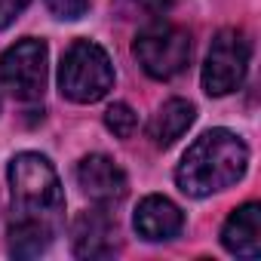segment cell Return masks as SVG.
I'll return each mask as SVG.
<instances>
[{
  "instance_id": "cell-1",
  "label": "cell",
  "mask_w": 261,
  "mask_h": 261,
  "mask_svg": "<svg viewBox=\"0 0 261 261\" xmlns=\"http://www.w3.org/2000/svg\"><path fill=\"white\" fill-rule=\"evenodd\" d=\"M249 166V148L230 129H209L181 157L175 181L188 197H209L243 178Z\"/></svg>"
},
{
  "instance_id": "cell-2",
  "label": "cell",
  "mask_w": 261,
  "mask_h": 261,
  "mask_svg": "<svg viewBox=\"0 0 261 261\" xmlns=\"http://www.w3.org/2000/svg\"><path fill=\"white\" fill-rule=\"evenodd\" d=\"M10 191H13L16 215H22V218H43L53 224L65 206L62 181H59L53 163L40 154H31V151L13 157Z\"/></svg>"
},
{
  "instance_id": "cell-3",
  "label": "cell",
  "mask_w": 261,
  "mask_h": 261,
  "mask_svg": "<svg viewBox=\"0 0 261 261\" xmlns=\"http://www.w3.org/2000/svg\"><path fill=\"white\" fill-rule=\"evenodd\" d=\"M114 86V65L108 53L92 40H77L59 65V89L77 105H92L105 98Z\"/></svg>"
},
{
  "instance_id": "cell-4",
  "label": "cell",
  "mask_w": 261,
  "mask_h": 261,
  "mask_svg": "<svg viewBox=\"0 0 261 261\" xmlns=\"http://www.w3.org/2000/svg\"><path fill=\"white\" fill-rule=\"evenodd\" d=\"M191 49H194L191 34L169 22L148 25L145 31H139V37L133 43L139 65L154 80H172L175 74H181L191 62Z\"/></svg>"
},
{
  "instance_id": "cell-5",
  "label": "cell",
  "mask_w": 261,
  "mask_h": 261,
  "mask_svg": "<svg viewBox=\"0 0 261 261\" xmlns=\"http://www.w3.org/2000/svg\"><path fill=\"white\" fill-rule=\"evenodd\" d=\"M249 56H252V46H249V40H246L243 31H237V28L218 31L215 40H212V46H209L206 65H203V89L209 95H227V92H233L246 80Z\"/></svg>"
},
{
  "instance_id": "cell-6",
  "label": "cell",
  "mask_w": 261,
  "mask_h": 261,
  "mask_svg": "<svg viewBox=\"0 0 261 261\" xmlns=\"http://www.w3.org/2000/svg\"><path fill=\"white\" fill-rule=\"evenodd\" d=\"M46 43L37 37H25L0 56V80L16 98L34 101L46 89Z\"/></svg>"
},
{
  "instance_id": "cell-7",
  "label": "cell",
  "mask_w": 261,
  "mask_h": 261,
  "mask_svg": "<svg viewBox=\"0 0 261 261\" xmlns=\"http://www.w3.org/2000/svg\"><path fill=\"white\" fill-rule=\"evenodd\" d=\"M77 181H80L83 194H86L92 203H98V206H114V203H120V200L126 197V188H129L123 169H120L111 157H105V154H89V157H83L80 166H77Z\"/></svg>"
},
{
  "instance_id": "cell-8",
  "label": "cell",
  "mask_w": 261,
  "mask_h": 261,
  "mask_svg": "<svg viewBox=\"0 0 261 261\" xmlns=\"http://www.w3.org/2000/svg\"><path fill=\"white\" fill-rule=\"evenodd\" d=\"M71 246L80 258H108L117 249V224L105 209H89L74 218Z\"/></svg>"
},
{
  "instance_id": "cell-9",
  "label": "cell",
  "mask_w": 261,
  "mask_h": 261,
  "mask_svg": "<svg viewBox=\"0 0 261 261\" xmlns=\"http://www.w3.org/2000/svg\"><path fill=\"white\" fill-rule=\"evenodd\" d=\"M181 224H185L181 209H178L172 200H166V197L151 194V197H145V200L139 203V209H136V230H139V237H145V240H151V243L178 237Z\"/></svg>"
},
{
  "instance_id": "cell-10",
  "label": "cell",
  "mask_w": 261,
  "mask_h": 261,
  "mask_svg": "<svg viewBox=\"0 0 261 261\" xmlns=\"http://www.w3.org/2000/svg\"><path fill=\"white\" fill-rule=\"evenodd\" d=\"M221 246L240 258L261 255V209H258V203H246L230 212V218L221 227Z\"/></svg>"
},
{
  "instance_id": "cell-11",
  "label": "cell",
  "mask_w": 261,
  "mask_h": 261,
  "mask_svg": "<svg viewBox=\"0 0 261 261\" xmlns=\"http://www.w3.org/2000/svg\"><path fill=\"white\" fill-rule=\"evenodd\" d=\"M194 117H197V111H194L191 101H185V98H169V101L154 114V120H151V126H148V136H151V142H154L157 148H169V145H175V142L188 133V129H191Z\"/></svg>"
},
{
  "instance_id": "cell-12",
  "label": "cell",
  "mask_w": 261,
  "mask_h": 261,
  "mask_svg": "<svg viewBox=\"0 0 261 261\" xmlns=\"http://www.w3.org/2000/svg\"><path fill=\"white\" fill-rule=\"evenodd\" d=\"M53 243V224L43 218H22L16 215V221L10 224V252L16 258H37L40 252H46Z\"/></svg>"
},
{
  "instance_id": "cell-13",
  "label": "cell",
  "mask_w": 261,
  "mask_h": 261,
  "mask_svg": "<svg viewBox=\"0 0 261 261\" xmlns=\"http://www.w3.org/2000/svg\"><path fill=\"white\" fill-rule=\"evenodd\" d=\"M105 126L111 129L117 139H129V136L136 133V126H139V117H136V111L129 108V105L117 101V105H111L105 111Z\"/></svg>"
},
{
  "instance_id": "cell-14",
  "label": "cell",
  "mask_w": 261,
  "mask_h": 261,
  "mask_svg": "<svg viewBox=\"0 0 261 261\" xmlns=\"http://www.w3.org/2000/svg\"><path fill=\"white\" fill-rule=\"evenodd\" d=\"M46 7L53 10V16L74 22V19H80L89 10V0H46Z\"/></svg>"
},
{
  "instance_id": "cell-15",
  "label": "cell",
  "mask_w": 261,
  "mask_h": 261,
  "mask_svg": "<svg viewBox=\"0 0 261 261\" xmlns=\"http://www.w3.org/2000/svg\"><path fill=\"white\" fill-rule=\"evenodd\" d=\"M31 0H0V28H10L25 10Z\"/></svg>"
}]
</instances>
